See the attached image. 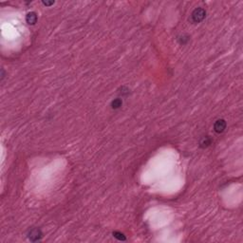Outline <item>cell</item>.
<instances>
[{
    "mask_svg": "<svg viewBox=\"0 0 243 243\" xmlns=\"http://www.w3.org/2000/svg\"><path fill=\"white\" fill-rule=\"evenodd\" d=\"M205 16H206V11L201 7L196 8L191 14V18L194 23H200V22L203 21Z\"/></svg>",
    "mask_w": 243,
    "mask_h": 243,
    "instance_id": "1",
    "label": "cell"
},
{
    "mask_svg": "<svg viewBox=\"0 0 243 243\" xmlns=\"http://www.w3.org/2000/svg\"><path fill=\"white\" fill-rule=\"evenodd\" d=\"M27 236H28L29 240L33 241V242H36V241L41 240V238L43 236V233L39 228H33V229H30L28 232Z\"/></svg>",
    "mask_w": 243,
    "mask_h": 243,
    "instance_id": "2",
    "label": "cell"
},
{
    "mask_svg": "<svg viewBox=\"0 0 243 243\" xmlns=\"http://www.w3.org/2000/svg\"><path fill=\"white\" fill-rule=\"evenodd\" d=\"M226 127H227V123H226V121L223 120V119L217 120L214 124V130H215V132H217L219 134L224 132Z\"/></svg>",
    "mask_w": 243,
    "mask_h": 243,
    "instance_id": "3",
    "label": "cell"
},
{
    "mask_svg": "<svg viewBox=\"0 0 243 243\" xmlns=\"http://www.w3.org/2000/svg\"><path fill=\"white\" fill-rule=\"evenodd\" d=\"M37 20H38L37 14L34 11H29V12L27 13V15H26V22H27L28 25L33 26V25L36 24Z\"/></svg>",
    "mask_w": 243,
    "mask_h": 243,
    "instance_id": "4",
    "label": "cell"
},
{
    "mask_svg": "<svg viewBox=\"0 0 243 243\" xmlns=\"http://www.w3.org/2000/svg\"><path fill=\"white\" fill-rule=\"evenodd\" d=\"M212 142H213V140H212V138H211L210 136H205V137H203V138L201 140V142H200V146H201V148H206V147H208V146L211 145Z\"/></svg>",
    "mask_w": 243,
    "mask_h": 243,
    "instance_id": "5",
    "label": "cell"
},
{
    "mask_svg": "<svg viewBox=\"0 0 243 243\" xmlns=\"http://www.w3.org/2000/svg\"><path fill=\"white\" fill-rule=\"evenodd\" d=\"M110 105H111L112 109H119V108H121V106L123 105V100L121 98H116V99L112 100Z\"/></svg>",
    "mask_w": 243,
    "mask_h": 243,
    "instance_id": "6",
    "label": "cell"
},
{
    "mask_svg": "<svg viewBox=\"0 0 243 243\" xmlns=\"http://www.w3.org/2000/svg\"><path fill=\"white\" fill-rule=\"evenodd\" d=\"M113 236H114L115 238H117L118 240H123V241H125V240L126 239V236H125L123 233L118 232V231H115V232H113Z\"/></svg>",
    "mask_w": 243,
    "mask_h": 243,
    "instance_id": "7",
    "label": "cell"
},
{
    "mask_svg": "<svg viewBox=\"0 0 243 243\" xmlns=\"http://www.w3.org/2000/svg\"><path fill=\"white\" fill-rule=\"evenodd\" d=\"M179 43H180L181 45H184V44H186V43L189 41V36H187V35H182V36H180V38H179Z\"/></svg>",
    "mask_w": 243,
    "mask_h": 243,
    "instance_id": "8",
    "label": "cell"
},
{
    "mask_svg": "<svg viewBox=\"0 0 243 243\" xmlns=\"http://www.w3.org/2000/svg\"><path fill=\"white\" fill-rule=\"evenodd\" d=\"M42 3H43L45 6H51V5H53V4H54V2H53V1H51V2H47V1L45 2V1H43Z\"/></svg>",
    "mask_w": 243,
    "mask_h": 243,
    "instance_id": "9",
    "label": "cell"
}]
</instances>
